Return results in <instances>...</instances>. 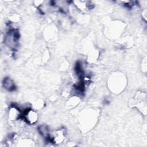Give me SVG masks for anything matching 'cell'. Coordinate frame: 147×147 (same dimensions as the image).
<instances>
[{
    "mask_svg": "<svg viewBox=\"0 0 147 147\" xmlns=\"http://www.w3.org/2000/svg\"><path fill=\"white\" fill-rule=\"evenodd\" d=\"M38 131L40 134L45 138H48L49 136V131L48 127L46 125L40 126L38 128Z\"/></svg>",
    "mask_w": 147,
    "mask_h": 147,
    "instance_id": "obj_5",
    "label": "cell"
},
{
    "mask_svg": "<svg viewBox=\"0 0 147 147\" xmlns=\"http://www.w3.org/2000/svg\"><path fill=\"white\" fill-rule=\"evenodd\" d=\"M19 39V33L17 29H11L7 33L6 38L5 42L11 48H14L17 41Z\"/></svg>",
    "mask_w": 147,
    "mask_h": 147,
    "instance_id": "obj_1",
    "label": "cell"
},
{
    "mask_svg": "<svg viewBox=\"0 0 147 147\" xmlns=\"http://www.w3.org/2000/svg\"><path fill=\"white\" fill-rule=\"evenodd\" d=\"M2 84H3V87L9 91H14L16 88L14 82L13 81L12 79H11L9 77H6L4 78Z\"/></svg>",
    "mask_w": 147,
    "mask_h": 147,
    "instance_id": "obj_4",
    "label": "cell"
},
{
    "mask_svg": "<svg viewBox=\"0 0 147 147\" xmlns=\"http://www.w3.org/2000/svg\"><path fill=\"white\" fill-rule=\"evenodd\" d=\"M22 117L29 124H34L38 120V115L36 111L32 109H26L22 113Z\"/></svg>",
    "mask_w": 147,
    "mask_h": 147,
    "instance_id": "obj_2",
    "label": "cell"
},
{
    "mask_svg": "<svg viewBox=\"0 0 147 147\" xmlns=\"http://www.w3.org/2000/svg\"><path fill=\"white\" fill-rule=\"evenodd\" d=\"M22 113L21 112L19 108L15 105L12 106L9 110V115L11 120H16L22 117Z\"/></svg>",
    "mask_w": 147,
    "mask_h": 147,
    "instance_id": "obj_3",
    "label": "cell"
}]
</instances>
